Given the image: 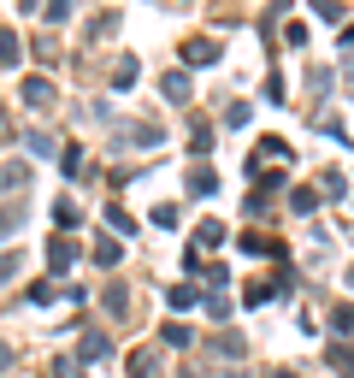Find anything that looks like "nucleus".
Returning <instances> with one entry per match:
<instances>
[{
	"label": "nucleus",
	"mask_w": 354,
	"mask_h": 378,
	"mask_svg": "<svg viewBox=\"0 0 354 378\" xmlns=\"http://www.w3.org/2000/svg\"><path fill=\"white\" fill-rule=\"evenodd\" d=\"M24 101H36V107H47V101H54V89H47V83H42V77H30V83H24Z\"/></svg>",
	"instance_id": "1"
},
{
	"label": "nucleus",
	"mask_w": 354,
	"mask_h": 378,
	"mask_svg": "<svg viewBox=\"0 0 354 378\" xmlns=\"http://www.w3.org/2000/svg\"><path fill=\"white\" fill-rule=\"evenodd\" d=\"M0 65H18V36L12 30H0Z\"/></svg>",
	"instance_id": "2"
}]
</instances>
